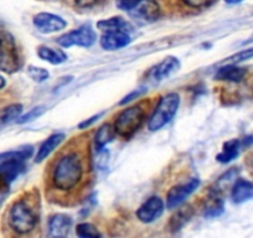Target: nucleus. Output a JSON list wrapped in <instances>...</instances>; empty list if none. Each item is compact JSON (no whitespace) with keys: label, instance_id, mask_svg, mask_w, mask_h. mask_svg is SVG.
Segmentation results:
<instances>
[{"label":"nucleus","instance_id":"1","mask_svg":"<svg viewBox=\"0 0 253 238\" xmlns=\"http://www.w3.org/2000/svg\"><path fill=\"white\" fill-rule=\"evenodd\" d=\"M87 169V159L80 149L63 150L50 169V185L58 193H71L84 181Z\"/></svg>","mask_w":253,"mask_h":238},{"label":"nucleus","instance_id":"2","mask_svg":"<svg viewBox=\"0 0 253 238\" xmlns=\"http://www.w3.org/2000/svg\"><path fill=\"white\" fill-rule=\"evenodd\" d=\"M8 226L15 235L26 236L39 225V208L31 198H21L11 203L8 211Z\"/></svg>","mask_w":253,"mask_h":238},{"label":"nucleus","instance_id":"3","mask_svg":"<svg viewBox=\"0 0 253 238\" xmlns=\"http://www.w3.org/2000/svg\"><path fill=\"white\" fill-rule=\"evenodd\" d=\"M34 153L31 145L0 153V184L9 186L25 170L26 162Z\"/></svg>","mask_w":253,"mask_h":238},{"label":"nucleus","instance_id":"4","mask_svg":"<svg viewBox=\"0 0 253 238\" xmlns=\"http://www.w3.org/2000/svg\"><path fill=\"white\" fill-rule=\"evenodd\" d=\"M145 117V109L140 104L126 107L116 117L113 124L116 134L123 139H130L142 128Z\"/></svg>","mask_w":253,"mask_h":238},{"label":"nucleus","instance_id":"5","mask_svg":"<svg viewBox=\"0 0 253 238\" xmlns=\"http://www.w3.org/2000/svg\"><path fill=\"white\" fill-rule=\"evenodd\" d=\"M179 106L180 96L176 92H170V93L163 96L153 111L152 116L149 117L148 129L150 132H158L167 124H169L176 114Z\"/></svg>","mask_w":253,"mask_h":238},{"label":"nucleus","instance_id":"6","mask_svg":"<svg viewBox=\"0 0 253 238\" xmlns=\"http://www.w3.org/2000/svg\"><path fill=\"white\" fill-rule=\"evenodd\" d=\"M21 69V58L18 45L10 33L0 30V71L15 74Z\"/></svg>","mask_w":253,"mask_h":238},{"label":"nucleus","instance_id":"7","mask_svg":"<svg viewBox=\"0 0 253 238\" xmlns=\"http://www.w3.org/2000/svg\"><path fill=\"white\" fill-rule=\"evenodd\" d=\"M97 34L91 24H84L74 30L58 36L56 42L65 48L79 46V47H91L96 43Z\"/></svg>","mask_w":253,"mask_h":238},{"label":"nucleus","instance_id":"8","mask_svg":"<svg viewBox=\"0 0 253 238\" xmlns=\"http://www.w3.org/2000/svg\"><path fill=\"white\" fill-rule=\"evenodd\" d=\"M199 186H200V180L198 177H191L185 183L172 186L167 194V207L169 210L180 207L189 196H191L198 190Z\"/></svg>","mask_w":253,"mask_h":238},{"label":"nucleus","instance_id":"9","mask_svg":"<svg viewBox=\"0 0 253 238\" xmlns=\"http://www.w3.org/2000/svg\"><path fill=\"white\" fill-rule=\"evenodd\" d=\"M179 69H180L179 58L175 57V56H168V57H165L162 62L155 65L154 67H152V69L148 71L147 81L153 84L159 83V82L164 81V79H167L168 77L171 76L172 74L179 71Z\"/></svg>","mask_w":253,"mask_h":238},{"label":"nucleus","instance_id":"10","mask_svg":"<svg viewBox=\"0 0 253 238\" xmlns=\"http://www.w3.org/2000/svg\"><path fill=\"white\" fill-rule=\"evenodd\" d=\"M33 24L36 30L41 34H53L66 29L67 21L60 15L51 13H39L33 18Z\"/></svg>","mask_w":253,"mask_h":238},{"label":"nucleus","instance_id":"11","mask_svg":"<svg viewBox=\"0 0 253 238\" xmlns=\"http://www.w3.org/2000/svg\"><path fill=\"white\" fill-rule=\"evenodd\" d=\"M165 203L159 196H152L139 206L137 210V217L143 223H152L157 221L164 213Z\"/></svg>","mask_w":253,"mask_h":238},{"label":"nucleus","instance_id":"12","mask_svg":"<svg viewBox=\"0 0 253 238\" xmlns=\"http://www.w3.org/2000/svg\"><path fill=\"white\" fill-rule=\"evenodd\" d=\"M160 6L155 0H143L142 3L129 11L130 18L142 24H150L160 18Z\"/></svg>","mask_w":253,"mask_h":238},{"label":"nucleus","instance_id":"13","mask_svg":"<svg viewBox=\"0 0 253 238\" xmlns=\"http://www.w3.org/2000/svg\"><path fill=\"white\" fill-rule=\"evenodd\" d=\"M72 227V218L63 213L51 216L47 223L48 238H67Z\"/></svg>","mask_w":253,"mask_h":238},{"label":"nucleus","instance_id":"14","mask_svg":"<svg viewBox=\"0 0 253 238\" xmlns=\"http://www.w3.org/2000/svg\"><path fill=\"white\" fill-rule=\"evenodd\" d=\"M132 42L129 33L126 31H108V33H102L99 39V45L106 51H117L121 48L126 47Z\"/></svg>","mask_w":253,"mask_h":238},{"label":"nucleus","instance_id":"15","mask_svg":"<svg viewBox=\"0 0 253 238\" xmlns=\"http://www.w3.org/2000/svg\"><path fill=\"white\" fill-rule=\"evenodd\" d=\"M65 138H66V135L63 133H53L50 137L46 138L39 147L38 153L35 155V162H42L43 160L47 159L51 153L60 147L61 143L65 140Z\"/></svg>","mask_w":253,"mask_h":238},{"label":"nucleus","instance_id":"16","mask_svg":"<svg viewBox=\"0 0 253 238\" xmlns=\"http://www.w3.org/2000/svg\"><path fill=\"white\" fill-rule=\"evenodd\" d=\"M231 198L235 203L253 200V183L245 179H237L231 189Z\"/></svg>","mask_w":253,"mask_h":238},{"label":"nucleus","instance_id":"17","mask_svg":"<svg viewBox=\"0 0 253 238\" xmlns=\"http://www.w3.org/2000/svg\"><path fill=\"white\" fill-rule=\"evenodd\" d=\"M97 29L102 33H108V31H126V33H132L133 26L129 21L122 16H112V18L103 19L97 23Z\"/></svg>","mask_w":253,"mask_h":238},{"label":"nucleus","instance_id":"18","mask_svg":"<svg viewBox=\"0 0 253 238\" xmlns=\"http://www.w3.org/2000/svg\"><path fill=\"white\" fill-rule=\"evenodd\" d=\"M247 70L237 65H223L217 70L215 75V79L226 82H241L245 79Z\"/></svg>","mask_w":253,"mask_h":238},{"label":"nucleus","instance_id":"19","mask_svg":"<svg viewBox=\"0 0 253 238\" xmlns=\"http://www.w3.org/2000/svg\"><path fill=\"white\" fill-rule=\"evenodd\" d=\"M242 148H245L243 145L242 139H231L228 142H226L223 144L222 150L217 154L216 157V160L221 164H227V162H231L232 160H235L236 158L240 155Z\"/></svg>","mask_w":253,"mask_h":238},{"label":"nucleus","instance_id":"20","mask_svg":"<svg viewBox=\"0 0 253 238\" xmlns=\"http://www.w3.org/2000/svg\"><path fill=\"white\" fill-rule=\"evenodd\" d=\"M38 56L42 61L48 62L51 65H61L67 61V53L60 48H52L48 46L41 45L38 47Z\"/></svg>","mask_w":253,"mask_h":238},{"label":"nucleus","instance_id":"21","mask_svg":"<svg viewBox=\"0 0 253 238\" xmlns=\"http://www.w3.org/2000/svg\"><path fill=\"white\" fill-rule=\"evenodd\" d=\"M194 208L190 205L186 206H180L177 207L176 212L171 216L169 221V228L171 232H177V231L181 230L187 222H189L194 216Z\"/></svg>","mask_w":253,"mask_h":238},{"label":"nucleus","instance_id":"22","mask_svg":"<svg viewBox=\"0 0 253 238\" xmlns=\"http://www.w3.org/2000/svg\"><path fill=\"white\" fill-rule=\"evenodd\" d=\"M116 130H114L113 124H109V123H104L103 125L98 128L96 135H94V145H96V149L103 150L104 147L107 144L112 142V140L116 138Z\"/></svg>","mask_w":253,"mask_h":238},{"label":"nucleus","instance_id":"23","mask_svg":"<svg viewBox=\"0 0 253 238\" xmlns=\"http://www.w3.org/2000/svg\"><path fill=\"white\" fill-rule=\"evenodd\" d=\"M223 212V200L221 198V194L216 193L215 190L211 191V195L209 198L208 205L205 207V217H217L222 215Z\"/></svg>","mask_w":253,"mask_h":238},{"label":"nucleus","instance_id":"24","mask_svg":"<svg viewBox=\"0 0 253 238\" xmlns=\"http://www.w3.org/2000/svg\"><path fill=\"white\" fill-rule=\"evenodd\" d=\"M76 235L79 238H102V233L94 225L84 222L77 225Z\"/></svg>","mask_w":253,"mask_h":238},{"label":"nucleus","instance_id":"25","mask_svg":"<svg viewBox=\"0 0 253 238\" xmlns=\"http://www.w3.org/2000/svg\"><path fill=\"white\" fill-rule=\"evenodd\" d=\"M23 116V106L21 104H11V106L6 107L1 116V122L3 123H11L16 122L20 117Z\"/></svg>","mask_w":253,"mask_h":238},{"label":"nucleus","instance_id":"26","mask_svg":"<svg viewBox=\"0 0 253 238\" xmlns=\"http://www.w3.org/2000/svg\"><path fill=\"white\" fill-rule=\"evenodd\" d=\"M251 58H253V47L245 48V50H241L238 52L233 53L230 57L225 58L223 65H238L243 61L251 60Z\"/></svg>","mask_w":253,"mask_h":238},{"label":"nucleus","instance_id":"27","mask_svg":"<svg viewBox=\"0 0 253 238\" xmlns=\"http://www.w3.org/2000/svg\"><path fill=\"white\" fill-rule=\"evenodd\" d=\"M26 72H28V76L30 77L33 81L38 82V83H42V82H45L46 79L50 77V72L46 69H42V67L29 66Z\"/></svg>","mask_w":253,"mask_h":238},{"label":"nucleus","instance_id":"28","mask_svg":"<svg viewBox=\"0 0 253 238\" xmlns=\"http://www.w3.org/2000/svg\"><path fill=\"white\" fill-rule=\"evenodd\" d=\"M45 111H46L45 106L35 107V108L30 109L26 114H23V116L16 120V123H19V124H25V123L31 122V120H35V119H38L39 117L42 116V114L45 113Z\"/></svg>","mask_w":253,"mask_h":238},{"label":"nucleus","instance_id":"29","mask_svg":"<svg viewBox=\"0 0 253 238\" xmlns=\"http://www.w3.org/2000/svg\"><path fill=\"white\" fill-rule=\"evenodd\" d=\"M143 0H116V5L117 8L121 9L123 11H132L133 9L137 8Z\"/></svg>","mask_w":253,"mask_h":238},{"label":"nucleus","instance_id":"30","mask_svg":"<svg viewBox=\"0 0 253 238\" xmlns=\"http://www.w3.org/2000/svg\"><path fill=\"white\" fill-rule=\"evenodd\" d=\"M216 0H182V3L189 8L193 9H203L212 5Z\"/></svg>","mask_w":253,"mask_h":238},{"label":"nucleus","instance_id":"31","mask_svg":"<svg viewBox=\"0 0 253 238\" xmlns=\"http://www.w3.org/2000/svg\"><path fill=\"white\" fill-rule=\"evenodd\" d=\"M145 92H147V89H145V88H139V89H135V91L130 92L129 94H126V96L124 97V98L122 99L121 102H119V104H121V106H124V104H128V103H130V102H133V101H134V99L139 98L140 96H143V94H144Z\"/></svg>","mask_w":253,"mask_h":238},{"label":"nucleus","instance_id":"32","mask_svg":"<svg viewBox=\"0 0 253 238\" xmlns=\"http://www.w3.org/2000/svg\"><path fill=\"white\" fill-rule=\"evenodd\" d=\"M102 116H103V113H98V114H96V116L91 117V118L86 119V120H84V122L80 123L79 128H80V129H87V128L91 127V125L93 124L94 122H97V120H98V119L101 118Z\"/></svg>","mask_w":253,"mask_h":238},{"label":"nucleus","instance_id":"33","mask_svg":"<svg viewBox=\"0 0 253 238\" xmlns=\"http://www.w3.org/2000/svg\"><path fill=\"white\" fill-rule=\"evenodd\" d=\"M74 1H75V4L79 6V8L88 9V8H92V6L96 5L99 0H74Z\"/></svg>","mask_w":253,"mask_h":238},{"label":"nucleus","instance_id":"34","mask_svg":"<svg viewBox=\"0 0 253 238\" xmlns=\"http://www.w3.org/2000/svg\"><path fill=\"white\" fill-rule=\"evenodd\" d=\"M227 4H231V5H235V4H240L242 3L243 0H225Z\"/></svg>","mask_w":253,"mask_h":238},{"label":"nucleus","instance_id":"35","mask_svg":"<svg viewBox=\"0 0 253 238\" xmlns=\"http://www.w3.org/2000/svg\"><path fill=\"white\" fill-rule=\"evenodd\" d=\"M5 84H6L5 79H4L3 76H0V89H3L4 87H5Z\"/></svg>","mask_w":253,"mask_h":238}]
</instances>
